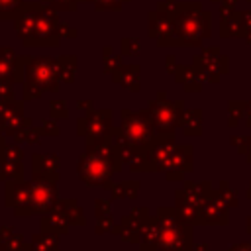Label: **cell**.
I'll return each mask as SVG.
<instances>
[{
	"label": "cell",
	"instance_id": "1",
	"mask_svg": "<svg viewBox=\"0 0 251 251\" xmlns=\"http://www.w3.org/2000/svg\"><path fill=\"white\" fill-rule=\"evenodd\" d=\"M116 167L118 165H116L114 151L104 145H96L82 155L78 163V173H80V178L88 184H104L114 175Z\"/></svg>",
	"mask_w": 251,
	"mask_h": 251
},
{
	"label": "cell",
	"instance_id": "2",
	"mask_svg": "<svg viewBox=\"0 0 251 251\" xmlns=\"http://www.w3.org/2000/svg\"><path fill=\"white\" fill-rule=\"evenodd\" d=\"M31 186V212H45L55 202V186L49 180H35Z\"/></svg>",
	"mask_w": 251,
	"mask_h": 251
},
{
	"label": "cell",
	"instance_id": "3",
	"mask_svg": "<svg viewBox=\"0 0 251 251\" xmlns=\"http://www.w3.org/2000/svg\"><path fill=\"white\" fill-rule=\"evenodd\" d=\"M182 237H184V233H182L180 226H178L173 218H169L167 222H163L161 227L155 231V239H157L163 247H169V249H171V247H173V249H178Z\"/></svg>",
	"mask_w": 251,
	"mask_h": 251
},
{
	"label": "cell",
	"instance_id": "4",
	"mask_svg": "<svg viewBox=\"0 0 251 251\" xmlns=\"http://www.w3.org/2000/svg\"><path fill=\"white\" fill-rule=\"evenodd\" d=\"M124 135L129 143H135V145H145L149 139H151V133H149V126L137 118H131L127 124L124 122Z\"/></svg>",
	"mask_w": 251,
	"mask_h": 251
},
{
	"label": "cell",
	"instance_id": "5",
	"mask_svg": "<svg viewBox=\"0 0 251 251\" xmlns=\"http://www.w3.org/2000/svg\"><path fill=\"white\" fill-rule=\"evenodd\" d=\"M233 251H251V245H239V247L233 249Z\"/></svg>",
	"mask_w": 251,
	"mask_h": 251
}]
</instances>
